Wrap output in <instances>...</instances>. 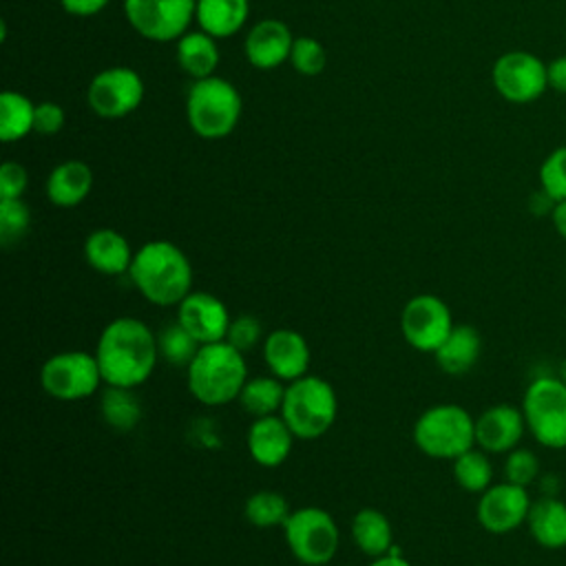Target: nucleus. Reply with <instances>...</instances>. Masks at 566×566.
<instances>
[{
  "label": "nucleus",
  "mask_w": 566,
  "mask_h": 566,
  "mask_svg": "<svg viewBox=\"0 0 566 566\" xmlns=\"http://www.w3.org/2000/svg\"><path fill=\"white\" fill-rule=\"evenodd\" d=\"M95 358L106 385L135 389L150 378L157 365V334L139 318L119 316L102 329Z\"/></svg>",
  "instance_id": "nucleus-1"
},
{
  "label": "nucleus",
  "mask_w": 566,
  "mask_h": 566,
  "mask_svg": "<svg viewBox=\"0 0 566 566\" xmlns=\"http://www.w3.org/2000/svg\"><path fill=\"white\" fill-rule=\"evenodd\" d=\"M130 283L155 305H179L192 292V263L186 252L166 239L146 241L128 268Z\"/></svg>",
  "instance_id": "nucleus-2"
},
{
  "label": "nucleus",
  "mask_w": 566,
  "mask_h": 566,
  "mask_svg": "<svg viewBox=\"0 0 566 566\" xmlns=\"http://www.w3.org/2000/svg\"><path fill=\"white\" fill-rule=\"evenodd\" d=\"M188 391L206 407H221L239 398L245 380L248 365L243 352L228 340L201 345L197 356L186 369Z\"/></svg>",
  "instance_id": "nucleus-3"
},
{
  "label": "nucleus",
  "mask_w": 566,
  "mask_h": 566,
  "mask_svg": "<svg viewBox=\"0 0 566 566\" xmlns=\"http://www.w3.org/2000/svg\"><path fill=\"white\" fill-rule=\"evenodd\" d=\"M243 113L239 88L219 75L192 80L186 93V122L201 139L228 137Z\"/></svg>",
  "instance_id": "nucleus-4"
},
{
  "label": "nucleus",
  "mask_w": 566,
  "mask_h": 566,
  "mask_svg": "<svg viewBox=\"0 0 566 566\" xmlns=\"http://www.w3.org/2000/svg\"><path fill=\"white\" fill-rule=\"evenodd\" d=\"M279 413L292 429L294 438L316 440L334 424L338 413V398L325 378L305 374L285 385Z\"/></svg>",
  "instance_id": "nucleus-5"
},
{
  "label": "nucleus",
  "mask_w": 566,
  "mask_h": 566,
  "mask_svg": "<svg viewBox=\"0 0 566 566\" xmlns=\"http://www.w3.org/2000/svg\"><path fill=\"white\" fill-rule=\"evenodd\" d=\"M413 442L433 460H455L475 447V418L453 402L433 405L418 416Z\"/></svg>",
  "instance_id": "nucleus-6"
},
{
  "label": "nucleus",
  "mask_w": 566,
  "mask_h": 566,
  "mask_svg": "<svg viewBox=\"0 0 566 566\" xmlns=\"http://www.w3.org/2000/svg\"><path fill=\"white\" fill-rule=\"evenodd\" d=\"M526 431L539 447L566 449V380L537 376L522 398Z\"/></svg>",
  "instance_id": "nucleus-7"
},
{
  "label": "nucleus",
  "mask_w": 566,
  "mask_h": 566,
  "mask_svg": "<svg viewBox=\"0 0 566 566\" xmlns=\"http://www.w3.org/2000/svg\"><path fill=\"white\" fill-rule=\"evenodd\" d=\"M285 542L296 562L325 566L336 557L340 533L334 517L318 506H303L290 513L283 524Z\"/></svg>",
  "instance_id": "nucleus-8"
},
{
  "label": "nucleus",
  "mask_w": 566,
  "mask_h": 566,
  "mask_svg": "<svg viewBox=\"0 0 566 566\" xmlns=\"http://www.w3.org/2000/svg\"><path fill=\"white\" fill-rule=\"evenodd\" d=\"M104 382L95 354L71 349L49 356L40 369L44 394L60 402H75L93 396Z\"/></svg>",
  "instance_id": "nucleus-9"
},
{
  "label": "nucleus",
  "mask_w": 566,
  "mask_h": 566,
  "mask_svg": "<svg viewBox=\"0 0 566 566\" xmlns=\"http://www.w3.org/2000/svg\"><path fill=\"white\" fill-rule=\"evenodd\" d=\"M197 0H124L128 24L144 40L177 42L190 31Z\"/></svg>",
  "instance_id": "nucleus-10"
},
{
  "label": "nucleus",
  "mask_w": 566,
  "mask_h": 566,
  "mask_svg": "<svg viewBox=\"0 0 566 566\" xmlns=\"http://www.w3.org/2000/svg\"><path fill=\"white\" fill-rule=\"evenodd\" d=\"M491 82L502 99L511 104H531L548 91L546 62L531 51H506L493 62Z\"/></svg>",
  "instance_id": "nucleus-11"
},
{
  "label": "nucleus",
  "mask_w": 566,
  "mask_h": 566,
  "mask_svg": "<svg viewBox=\"0 0 566 566\" xmlns=\"http://www.w3.org/2000/svg\"><path fill=\"white\" fill-rule=\"evenodd\" d=\"M144 80L130 66H108L93 75L86 88L88 108L104 119L135 113L144 99Z\"/></svg>",
  "instance_id": "nucleus-12"
},
{
  "label": "nucleus",
  "mask_w": 566,
  "mask_h": 566,
  "mask_svg": "<svg viewBox=\"0 0 566 566\" xmlns=\"http://www.w3.org/2000/svg\"><path fill=\"white\" fill-rule=\"evenodd\" d=\"M449 305L436 294H416L400 312V332L407 345L433 354L453 329Z\"/></svg>",
  "instance_id": "nucleus-13"
},
{
  "label": "nucleus",
  "mask_w": 566,
  "mask_h": 566,
  "mask_svg": "<svg viewBox=\"0 0 566 566\" xmlns=\"http://www.w3.org/2000/svg\"><path fill=\"white\" fill-rule=\"evenodd\" d=\"M531 502L533 500L526 486H517L504 480L491 484L484 493H480L475 515L484 531L493 535H504L526 524Z\"/></svg>",
  "instance_id": "nucleus-14"
},
{
  "label": "nucleus",
  "mask_w": 566,
  "mask_h": 566,
  "mask_svg": "<svg viewBox=\"0 0 566 566\" xmlns=\"http://www.w3.org/2000/svg\"><path fill=\"white\" fill-rule=\"evenodd\" d=\"M177 321L201 343H217L226 340L230 327V312L221 298L210 292L192 290L179 305H177Z\"/></svg>",
  "instance_id": "nucleus-15"
},
{
  "label": "nucleus",
  "mask_w": 566,
  "mask_h": 566,
  "mask_svg": "<svg viewBox=\"0 0 566 566\" xmlns=\"http://www.w3.org/2000/svg\"><path fill=\"white\" fill-rule=\"evenodd\" d=\"M526 433L522 407L493 405L475 418V447L486 453H509L520 447Z\"/></svg>",
  "instance_id": "nucleus-16"
},
{
  "label": "nucleus",
  "mask_w": 566,
  "mask_h": 566,
  "mask_svg": "<svg viewBox=\"0 0 566 566\" xmlns=\"http://www.w3.org/2000/svg\"><path fill=\"white\" fill-rule=\"evenodd\" d=\"M294 38L283 20L263 18L250 27L243 40L245 60L259 71H272L290 60Z\"/></svg>",
  "instance_id": "nucleus-17"
},
{
  "label": "nucleus",
  "mask_w": 566,
  "mask_h": 566,
  "mask_svg": "<svg viewBox=\"0 0 566 566\" xmlns=\"http://www.w3.org/2000/svg\"><path fill=\"white\" fill-rule=\"evenodd\" d=\"M263 360L272 376L292 382L307 374L310 345L305 336L290 327L272 329L263 340Z\"/></svg>",
  "instance_id": "nucleus-18"
},
{
  "label": "nucleus",
  "mask_w": 566,
  "mask_h": 566,
  "mask_svg": "<svg viewBox=\"0 0 566 566\" xmlns=\"http://www.w3.org/2000/svg\"><path fill=\"white\" fill-rule=\"evenodd\" d=\"M245 442H248L250 458L256 464L272 469L287 460L292 451L294 433L287 427V422L281 418V413H272V416H261L252 420Z\"/></svg>",
  "instance_id": "nucleus-19"
},
{
  "label": "nucleus",
  "mask_w": 566,
  "mask_h": 566,
  "mask_svg": "<svg viewBox=\"0 0 566 566\" xmlns=\"http://www.w3.org/2000/svg\"><path fill=\"white\" fill-rule=\"evenodd\" d=\"M133 254L126 237L113 228H97L84 241V259L99 274H128Z\"/></svg>",
  "instance_id": "nucleus-20"
},
{
  "label": "nucleus",
  "mask_w": 566,
  "mask_h": 566,
  "mask_svg": "<svg viewBox=\"0 0 566 566\" xmlns=\"http://www.w3.org/2000/svg\"><path fill=\"white\" fill-rule=\"evenodd\" d=\"M93 188V170L82 159L60 161L46 177V199L57 208L80 206Z\"/></svg>",
  "instance_id": "nucleus-21"
},
{
  "label": "nucleus",
  "mask_w": 566,
  "mask_h": 566,
  "mask_svg": "<svg viewBox=\"0 0 566 566\" xmlns=\"http://www.w3.org/2000/svg\"><path fill=\"white\" fill-rule=\"evenodd\" d=\"M526 528L537 546L546 551L566 548V502L555 495H542L533 500Z\"/></svg>",
  "instance_id": "nucleus-22"
},
{
  "label": "nucleus",
  "mask_w": 566,
  "mask_h": 566,
  "mask_svg": "<svg viewBox=\"0 0 566 566\" xmlns=\"http://www.w3.org/2000/svg\"><path fill=\"white\" fill-rule=\"evenodd\" d=\"M480 354H482L480 332L469 323H460V325H453L449 336L433 352V358L444 374L462 376L475 367V363L480 360Z\"/></svg>",
  "instance_id": "nucleus-23"
},
{
  "label": "nucleus",
  "mask_w": 566,
  "mask_h": 566,
  "mask_svg": "<svg viewBox=\"0 0 566 566\" xmlns=\"http://www.w3.org/2000/svg\"><path fill=\"white\" fill-rule=\"evenodd\" d=\"M250 18V0H197L195 20L201 31L223 40L239 33Z\"/></svg>",
  "instance_id": "nucleus-24"
},
{
  "label": "nucleus",
  "mask_w": 566,
  "mask_h": 566,
  "mask_svg": "<svg viewBox=\"0 0 566 566\" xmlns=\"http://www.w3.org/2000/svg\"><path fill=\"white\" fill-rule=\"evenodd\" d=\"M177 64L192 80H203L214 75L219 66V46L217 38L208 35L201 29H190L177 40Z\"/></svg>",
  "instance_id": "nucleus-25"
},
{
  "label": "nucleus",
  "mask_w": 566,
  "mask_h": 566,
  "mask_svg": "<svg viewBox=\"0 0 566 566\" xmlns=\"http://www.w3.org/2000/svg\"><path fill=\"white\" fill-rule=\"evenodd\" d=\"M352 539L369 557L387 555L394 544V531L378 509H360L352 517Z\"/></svg>",
  "instance_id": "nucleus-26"
},
{
  "label": "nucleus",
  "mask_w": 566,
  "mask_h": 566,
  "mask_svg": "<svg viewBox=\"0 0 566 566\" xmlns=\"http://www.w3.org/2000/svg\"><path fill=\"white\" fill-rule=\"evenodd\" d=\"M33 119H35V104L27 95L18 91H4L0 95V139L2 142L11 144L31 135Z\"/></svg>",
  "instance_id": "nucleus-27"
},
{
  "label": "nucleus",
  "mask_w": 566,
  "mask_h": 566,
  "mask_svg": "<svg viewBox=\"0 0 566 566\" xmlns=\"http://www.w3.org/2000/svg\"><path fill=\"white\" fill-rule=\"evenodd\" d=\"M99 413L104 422L115 431H130L142 420V402L128 387L106 385L99 398Z\"/></svg>",
  "instance_id": "nucleus-28"
},
{
  "label": "nucleus",
  "mask_w": 566,
  "mask_h": 566,
  "mask_svg": "<svg viewBox=\"0 0 566 566\" xmlns=\"http://www.w3.org/2000/svg\"><path fill=\"white\" fill-rule=\"evenodd\" d=\"M285 396V385L276 376H256L248 378L241 394H239V405L254 418L261 416H272L281 411Z\"/></svg>",
  "instance_id": "nucleus-29"
},
{
  "label": "nucleus",
  "mask_w": 566,
  "mask_h": 566,
  "mask_svg": "<svg viewBox=\"0 0 566 566\" xmlns=\"http://www.w3.org/2000/svg\"><path fill=\"white\" fill-rule=\"evenodd\" d=\"M453 462V480L467 493H484L493 484V464L489 453L480 447H473L458 455Z\"/></svg>",
  "instance_id": "nucleus-30"
},
{
  "label": "nucleus",
  "mask_w": 566,
  "mask_h": 566,
  "mask_svg": "<svg viewBox=\"0 0 566 566\" xmlns=\"http://www.w3.org/2000/svg\"><path fill=\"white\" fill-rule=\"evenodd\" d=\"M243 513L248 522L256 528H274L283 526L290 517L287 500L276 491H256L245 500Z\"/></svg>",
  "instance_id": "nucleus-31"
},
{
  "label": "nucleus",
  "mask_w": 566,
  "mask_h": 566,
  "mask_svg": "<svg viewBox=\"0 0 566 566\" xmlns=\"http://www.w3.org/2000/svg\"><path fill=\"white\" fill-rule=\"evenodd\" d=\"M157 345H159V356L172 365V367H184L188 369V365L192 363V358L197 356L201 343L179 323H168L159 336H157Z\"/></svg>",
  "instance_id": "nucleus-32"
},
{
  "label": "nucleus",
  "mask_w": 566,
  "mask_h": 566,
  "mask_svg": "<svg viewBox=\"0 0 566 566\" xmlns=\"http://www.w3.org/2000/svg\"><path fill=\"white\" fill-rule=\"evenodd\" d=\"M31 228V210L22 199H0V241L11 248L24 239Z\"/></svg>",
  "instance_id": "nucleus-33"
},
{
  "label": "nucleus",
  "mask_w": 566,
  "mask_h": 566,
  "mask_svg": "<svg viewBox=\"0 0 566 566\" xmlns=\"http://www.w3.org/2000/svg\"><path fill=\"white\" fill-rule=\"evenodd\" d=\"M287 62L292 64V69L298 75L314 77V75H321L325 71L327 53H325V46L316 38H312V35H296Z\"/></svg>",
  "instance_id": "nucleus-34"
},
{
  "label": "nucleus",
  "mask_w": 566,
  "mask_h": 566,
  "mask_svg": "<svg viewBox=\"0 0 566 566\" xmlns=\"http://www.w3.org/2000/svg\"><path fill=\"white\" fill-rule=\"evenodd\" d=\"M539 188L555 201L566 199V144L551 150L539 164Z\"/></svg>",
  "instance_id": "nucleus-35"
},
{
  "label": "nucleus",
  "mask_w": 566,
  "mask_h": 566,
  "mask_svg": "<svg viewBox=\"0 0 566 566\" xmlns=\"http://www.w3.org/2000/svg\"><path fill=\"white\" fill-rule=\"evenodd\" d=\"M539 478V458L535 451L515 447L504 458V480L517 486H531Z\"/></svg>",
  "instance_id": "nucleus-36"
},
{
  "label": "nucleus",
  "mask_w": 566,
  "mask_h": 566,
  "mask_svg": "<svg viewBox=\"0 0 566 566\" xmlns=\"http://www.w3.org/2000/svg\"><path fill=\"white\" fill-rule=\"evenodd\" d=\"M226 340L237 347L239 352H250L254 349L261 340H263V325L256 316L252 314H241V316H234L230 321V327H228V334H226Z\"/></svg>",
  "instance_id": "nucleus-37"
},
{
  "label": "nucleus",
  "mask_w": 566,
  "mask_h": 566,
  "mask_svg": "<svg viewBox=\"0 0 566 566\" xmlns=\"http://www.w3.org/2000/svg\"><path fill=\"white\" fill-rule=\"evenodd\" d=\"M66 113L57 102L44 99L35 104V119H33V133L38 135H57L64 128Z\"/></svg>",
  "instance_id": "nucleus-38"
},
{
  "label": "nucleus",
  "mask_w": 566,
  "mask_h": 566,
  "mask_svg": "<svg viewBox=\"0 0 566 566\" xmlns=\"http://www.w3.org/2000/svg\"><path fill=\"white\" fill-rule=\"evenodd\" d=\"M29 186V175L22 164L4 161L0 166V199H22Z\"/></svg>",
  "instance_id": "nucleus-39"
},
{
  "label": "nucleus",
  "mask_w": 566,
  "mask_h": 566,
  "mask_svg": "<svg viewBox=\"0 0 566 566\" xmlns=\"http://www.w3.org/2000/svg\"><path fill=\"white\" fill-rule=\"evenodd\" d=\"M111 0H60L62 9L69 15H77V18H91L97 15L102 9H106Z\"/></svg>",
  "instance_id": "nucleus-40"
},
{
  "label": "nucleus",
  "mask_w": 566,
  "mask_h": 566,
  "mask_svg": "<svg viewBox=\"0 0 566 566\" xmlns=\"http://www.w3.org/2000/svg\"><path fill=\"white\" fill-rule=\"evenodd\" d=\"M548 88L566 95V55H559L546 64Z\"/></svg>",
  "instance_id": "nucleus-41"
},
{
  "label": "nucleus",
  "mask_w": 566,
  "mask_h": 566,
  "mask_svg": "<svg viewBox=\"0 0 566 566\" xmlns=\"http://www.w3.org/2000/svg\"><path fill=\"white\" fill-rule=\"evenodd\" d=\"M551 223H553L555 232H557L562 239H566V199H562V201L555 203V208H553V212H551Z\"/></svg>",
  "instance_id": "nucleus-42"
},
{
  "label": "nucleus",
  "mask_w": 566,
  "mask_h": 566,
  "mask_svg": "<svg viewBox=\"0 0 566 566\" xmlns=\"http://www.w3.org/2000/svg\"><path fill=\"white\" fill-rule=\"evenodd\" d=\"M369 566H411L402 555H380V557H374V562Z\"/></svg>",
  "instance_id": "nucleus-43"
}]
</instances>
